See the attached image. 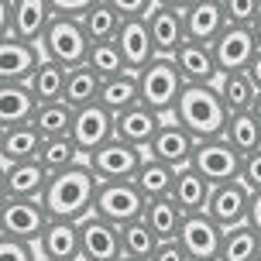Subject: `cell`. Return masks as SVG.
I'll use <instances>...</instances> for the list:
<instances>
[{"label": "cell", "mask_w": 261, "mask_h": 261, "mask_svg": "<svg viewBox=\"0 0 261 261\" xmlns=\"http://www.w3.org/2000/svg\"><path fill=\"white\" fill-rule=\"evenodd\" d=\"M96 189H100L96 172L86 162H79V165H72L65 172H55L45 196H41V203H45L52 220L83 223L93 213V206H96Z\"/></svg>", "instance_id": "1"}, {"label": "cell", "mask_w": 261, "mask_h": 261, "mask_svg": "<svg viewBox=\"0 0 261 261\" xmlns=\"http://www.w3.org/2000/svg\"><path fill=\"white\" fill-rule=\"evenodd\" d=\"M172 117L179 120L196 141H210V138H223L230 110L223 103L217 83H213V86H186Z\"/></svg>", "instance_id": "2"}, {"label": "cell", "mask_w": 261, "mask_h": 261, "mask_svg": "<svg viewBox=\"0 0 261 261\" xmlns=\"http://www.w3.org/2000/svg\"><path fill=\"white\" fill-rule=\"evenodd\" d=\"M138 86H141V103L151 107L162 117H172L175 114V103L186 90V79L179 72V65L172 55H158L138 72Z\"/></svg>", "instance_id": "3"}, {"label": "cell", "mask_w": 261, "mask_h": 261, "mask_svg": "<svg viewBox=\"0 0 261 261\" xmlns=\"http://www.w3.org/2000/svg\"><path fill=\"white\" fill-rule=\"evenodd\" d=\"M38 45L45 52V59H52V62L65 65V69H79V65H86L93 41L79 17H55Z\"/></svg>", "instance_id": "4"}, {"label": "cell", "mask_w": 261, "mask_h": 261, "mask_svg": "<svg viewBox=\"0 0 261 261\" xmlns=\"http://www.w3.org/2000/svg\"><path fill=\"white\" fill-rule=\"evenodd\" d=\"M48 223H52V217H48L41 199H11V196H4V203H0V237L38 244L41 234L48 230Z\"/></svg>", "instance_id": "5"}, {"label": "cell", "mask_w": 261, "mask_h": 261, "mask_svg": "<svg viewBox=\"0 0 261 261\" xmlns=\"http://www.w3.org/2000/svg\"><path fill=\"white\" fill-rule=\"evenodd\" d=\"M144 158H148L144 148H134V144L120 141V138H110L103 148L86 155V165L96 172L100 182H134V175L141 172Z\"/></svg>", "instance_id": "6"}, {"label": "cell", "mask_w": 261, "mask_h": 261, "mask_svg": "<svg viewBox=\"0 0 261 261\" xmlns=\"http://www.w3.org/2000/svg\"><path fill=\"white\" fill-rule=\"evenodd\" d=\"M4 38L41 41L48 24L55 21L52 0H4Z\"/></svg>", "instance_id": "7"}, {"label": "cell", "mask_w": 261, "mask_h": 261, "mask_svg": "<svg viewBox=\"0 0 261 261\" xmlns=\"http://www.w3.org/2000/svg\"><path fill=\"white\" fill-rule=\"evenodd\" d=\"M241 165H244V155H241L227 138H210V141L196 144L193 169L199 172L210 186L237 182V179H241Z\"/></svg>", "instance_id": "8"}, {"label": "cell", "mask_w": 261, "mask_h": 261, "mask_svg": "<svg viewBox=\"0 0 261 261\" xmlns=\"http://www.w3.org/2000/svg\"><path fill=\"white\" fill-rule=\"evenodd\" d=\"M144 206H148V199L134 182H100L93 213H100L103 220L117 223V227H127L144 217Z\"/></svg>", "instance_id": "9"}, {"label": "cell", "mask_w": 261, "mask_h": 261, "mask_svg": "<svg viewBox=\"0 0 261 261\" xmlns=\"http://www.w3.org/2000/svg\"><path fill=\"white\" fill-rule=\"evenodd\" d=\"M196 144L199 141H196L179 120L165 117V124L158 127V134L151 138V144H148V158L165 162V165H172V169H186V165H193Z\"/></svg>", "instance_id": "10"}, {"label": "cell", "mask_w": 261, "mask_h": 261, "mask_svg": "<svg viewBox=\"0 0 261 261\" xmlns=\"http://www.w3.org/2000/svg\"><path fill=\"white\" fill-rule=\"evenodd\" d=\"M223 234H227V230H223L210 213H193V217H186V223H182L179 244L186 248V254L193 261H220Z\"/></svg>", "instance_id": "11"}, {"label": "cell", "mask_w": 261, "mask_h": 261, "mask_svg": "<svg viewBox=\"0 0 261 261\" xmlns=\"http://www.w3.org/2000/svg\"><path fill=\"white\" fill-rule=\"evenodd\" d=\"M79 237H83V261H120V227L103 220L100 213H90L79 223Z\"/></svg>", "instance_id": "12"}, {"label": "cell", "mask_w": 261, "mask_h": 261, "mask_svg": "<svg viewBox=\"0 0 261 261\" xmlns=\"http://www.w3.org/2000/svg\"><path fill=\"white\" fill-rule=\"evenodd\" d=\"M251 189L241 179L237 182H223V186H213V196H210V206L206 213L213 220L220 223L223 230H234L241 223H248V213H251Z\"/></svg>", "instance_id": "13"}, {"label": "cell", "mask_w": 261, "mask_h": 261, "mask_svg": "<svg viewBox=\"0 0 261 261\" xmlns=\"http://www.w3.org/2000/svg\"><path fill=\"white\" fill-rule=\"evenodd\" d=\"M45 52L38 41L4 38L0 41V83H28L41 65Z\"/></svg>", "instance_id": "14"}, {"label": "cell", "mask_w": 261, "mask_h": 261, "mask_svg": "<svg viewBox=\"0 0 261 261\" xmlns=\"http://www.w3.org/2000/svg\"><path fill=\"white\" fill-rule=\"evenodd\" d=\"M52 182V172L41 165L38 158L35 162H14V165H4V175H0V189L11 199H41L45 189Z\"/></svg>", "instance_id": "15"}, {"label": "cell", "mask_w": 261, "mask_h": 261, "mask_svg": "<svg viewBox=\"0 0 261 261\" xmlns=\"http://www.w3.org/2000/svg\"><path fill=\"white\" fill-rule=\"evenodd\" d=\"M213 55H217V65H220V76H227V72H248L251 59L258 55L251 28L230 24L220 38L213 41Z\"/></svg>", "instance_id": "16"}, {"label": "cell", "mask_w": 261, "mask_h": 261, "mask_svg": "<svg viewBox=\"0 0 261 261\" xmlns=\"http://www.w3.org/2000/svg\"><path fill=\"white\" fill-rule=\"evenodd\" d=\"M114 41H117L120 55H124L127 72H141L151 59H158L155 38H151V28H148V17H130V21H124Z\"/></svg>", "instance_id": "17"}, {"label": "cell", "mask_w": 261, "mask_h": 261, "mask_svg": "<svg viewBox=\"0 0 261 261\" xmlns=\"http://www.w3.org/2000/svg\"><path fill=\"white\" fill-rule=\"evenodd\" d=\"M114 138V114L103 103H90L76 110V124H72V141L79 144L83 155H93L96 148H103Z\"/></svg>", "instance_id": "18"}, {"label": "cell", "mask_w": 261, "mask_h": 261, "mask_svg": "<svg viewBox=\"0 0 261 261\" xmlns=\"http://www.w3.org/2000/svg\"><path fill=\"white\" fill-rule=\"evenodd\" d=\"M172 59H175V65H179L186 86H213V83H220V65H217L213 45L186 41Z\"/></svg>", "instance_id": "19"}, {"label": "cell", "mask_w": 261, "mask_h": 261, "mask_svg": "<svg viewBox=\"0 0 261 261\" xmlns=\"http://www.w3.org/2000/svg\"><path fill=\"white\" fill-rule=\"evenodd\" d=\"M227 28H230V21H227V11H223V0H193V4L186 7V31H189V41L213 45Z\"/></svg>", "instance_id": "20"}, {"label": "cell", "mask_w": 261, "mask_h": 261, "mask_svg": "<svg viewBox=\"0 0 261 261\" xmlns=\"http://www.w3.org/2000/svg\"><path fill=\"white\" fill-rule=\"evenodd\" d=\"M148 28H151V38H155L158 55H175L186 41H189V31H186V11H179V7L155 4V11L148 14Z\"/></svg>", "instance_id": "21"}, {"label": "cell", "mask_w": 261, "mask_h": 261, "mask_svg": "<svg viewBox=\"0 0 261 261\" xmlns=\"http://www.w3.org/2000/svg\"><path fill=\"white\" fill-rule=\"evenodd\" d=\"M162 124H165L162 114H155L151 107H144V103H138V107H130V110H124V114L114 117V138L148 151V144H151V138L158 134Z\"/></svg>", "instance_id": "22"}, {"label": "cell", "mask_w": 261, "mask_h": 261, "mask_svg": "<svg viewBox=\"0 0 261 261\" xmlns=\"http://www.w3.org/2000/svg\"><path fill=\"white\" fill-rule=\"evenodd\" d=\"M38 107V96L31 93L28 83H0V130L31 124Z\"/></svg>", "instance_id": "23"}, {"label": "cell", "mask_w": 261, "mask_h": 261, "mask_svg": "<svg viewBox=\"0 0 261 261\" xmlns=\"http://www.w3.org/2000/svg\"><path fill=\"white\" fill-rule=\"evenodd\" d=\"M38 254L45 261H83V237L79 223L72 220H52L48 230L38 241Z\"/></svg>", "instance_id": "24"}, {"label": "cell", "mask_w": 261, "mask_h": 261, "mask_svg": "<svg viewBox=\"0 0 261 261\" xmlns=\"http://www.w3.org/2000/svg\"><path fill=\"white\" fill-rule=\"evenodd\" d=\"M210 196H213V186H210L206 179L193 169V165L179 169L175 186H172V199L179 203V210H182L186 217H193V213H206Z\"/></svg>", "instance_id": "25"}, {"label": "cell", "mask_w": 261, "mask_h": 261, "mask_svg": "<svg viewBox=\"0 0 261 261\" xmlns=\"http://www.w3.org/2000/svg\"><path fill=\"white\" fill-rule=\"evenodd\" d=\"M41 144H45V138H41L31 124L0 130V158H4V165H14V162H35V158L41 155Z\"/></svg>", "instance_id": "26"}, {"label": "cell", "mask_w": 261, "mask_h": 261, "mask_svg": "<svg viewBox=\"0 0 261 261\" xmlns=\"http://www.w3.org/2000/svg\"><path fill=\"white\" fill-rule=\"evenodd\" d=\"M141 220L148 223V227L158 234V241L165 244V241H179L182 223H186V213L179 210V203H175L172 196H162V199H148Z\"/></svg>", "instance_id": "27"}, {"label": "cell", "mask_w": 261, "mask_h": 261, "mask_svg": "<svg viewBox=\"0 0 261 261\" xmlns=\"http://www.w3.org/2000/svg\"><path fill=\"white\" fill-rule=\"evenodd\" d=\"M100 103L117 117L124 110L141 103V86H138V72H120V76H110L103 79L100 86Z\"/></svg>", "instance_id": "28"}, {"label": "cell", "mask_w": 261, "mask_h": 261, "mask_svg": "<svg viewBox=\"0 0 261 261\" xmlns=\"http://www.w3.org/2000/svg\"><path fill=\"white\" fill-rule=\"evenodd\" d=\"M65 79H69L65 65L52 62V59H41L35 76L28 79V86L38 96V103H59V100H65Z\"/></svg>", "instance_id": "29"}, {"label": "cell", "mask_w": 261, "mask_h": 261, "mask_svg": "<svg viewBox=\"0 0 261 261\" xmlns=\"http://www.w3.org/2000/svg\"><path fill=\"white\" fill-rule=\"evenodd\" d=\"M72 124H76V107H69L65 100L59 103H41L31 127L38 130L41 138H72Z\"/></svg>", "instance_id": "30"}, {"label": "cell", "mask_w": 261, "mask_h": 261, "mask_svg": "<svg viewBox=\"0 0 261 261\" xmlns=\"http://www.w3.org/2000/svg\"><path fill=\"white\" fill-rule=\"evenodd\" d=\"M175 175H179V169H172L165 162H155V158H144L141 172L134 175V186L141 189L144 199H162V196H172Z\"/></svg>", "instance_id": "31"}, {"label": "cell", "mask_w": 261, "mask_h": 261, "mask_svg": "<svg viewBox=\"0 0 261 261\" xmlns=\"http://www.w3.org/2000/svg\"><path fill=\"white\" fill-rule=\"evenodd\" d=\"M100 86L103 79L93 72L90 65H79V69H69V79H65V103L83 110L90 103H100Z\"/></svg>", "instance_id": "32"}, {"label": "cell", "mask_w": 261, "mask_h": 261, "mask_svg": "<svg viewBox=\"0 0 261 261\" xmlns=\"http://www.w3.org/2000/svg\"><path fill=\"white\" fill-rule=\"evenodd\" d=\"M158 244H162L158 234L144 220H134L127 227H120V248H124V258H130V261H151Z\"/></svg>", "instance_id": "33"}, {"label": "cell", "mask_w": 261, "mask_h": 261, "mask_svg": "<svg viewBox=\"0 0 261 261\" xmlns=\"http://www.w3.org/2000/svg\"><path fill=\"white\" fill-rule=\"evenodd\" d=\"M217 90H220V96H223V103H227L230 114L251 110V107H254V96H258V90H254V83H251L248 72H227V76H220Z\"/></svg>", "instance_id": "34"}, {"label": "cell", "mask_w": 261, "mask_h": 261, "mask_svg": "<svg viewBox=\"0 0 261 261\" xmlns=\"http://www.w3.org/2000/svg\"><path fill=\"white\" fill-rule=\"evenodd\" d=\"M258 258H261V237L251 230L248 223H241V227L223 234L220 261H258Z\"/></svg>", "instance_id": "35"}, {"label": "cell", "mask_w": 261, "mask_h": 261, "mask_svg": "<svg viewBox=\"0 0 261 261\" xmlns=\"http://www.w3.org/2000/svg\"><path fill=\"white\" fill-rule=\"evenodd\" d=\"M79 21H83V28H86V35H90L93 45H96V41H114L120 24H124V17H120L107 0H100V4H96L93 11H86Z\"/></svg>", "instance_id": "36"}, {"label": "cell", "mask_w": 261, "mask_h": 261, "mask_svg": "<svg viewBox=\"0 0 261 261\" xmlns=\"http://www.w3.org/2000/svg\"><path fill=\"white\" fill-rule=\"evenodd\" d=\"M223 138L234 144L241 155H251V151H258V148H261V124L254 120L251 110H244V114H230Z\"/></svg>", "instance_id": "37"}, {"label": "cell", "mask_w": 261, "mask_h": 261, "mask_svg": "<svg viewBox=\"0 0 261 261\" xmlns=\"http://www.w3.org/2000/svg\"><path fill=\"white\" fill-rule=\"evenodd\" d=\"M38 162L55 175V172H65V169H72V165H79L83 151H79V144L72 138H48V141L41 144Z\"/></svg>", "instance_id": "38"}, {"label": "cell", "mask_w": 261, "mask_h": 261, "mask_svg": "<svg viewBox=\"0 0 261 261\" xmlns=\"http://www.w3.org/2000/svg\"><path fill=\"white\" fill-rule=\"evenodd\" d=\"M86 65H90V69H93L100 79H110V76L127 72V65H124V55H120L117 41H96V45H90Z\"/></svg>", "instance_id": "39"}, {"label": "cell", "mask_w": 261, "mask_h": 261, "mask_svg": "<svg viewBox=\"0 0 261 261\" xmlns=\"http://www.w3.org/2000/svg\"><path fill=\"white\" fill-rule=\"evenodd\" d=\"M223 11H227V21L241 28H251L254 17L261 14V0H223Z\"/></svg>", "instance_id": "40"}, {"label": "cell", "mask_w": 261, "mask_h": 261, "mask_svg": "<svg viewBox=\"0 0 261 261\" xmlns=\"http://www.w3.org/2000/svg\"><path fill=\"white\" fill-rule=\"evenodd\" d=\"M38 244L28 241H14V237H0V261H38Z\"/></svg>", "instance_id": "41"}, {"label": "cell", "mask_w": 261, "mask_h": 261, "mask_svg": "<svg viewBox=\"0 0 261 261\" xmlns=\"http://www.w3.org/2000/svg\"><path fill=\"white\" fill-rule=\"evenodd\" d=\"M241 182L248 186L251 193H261V148L244 155V165H241Z\"/></svg>", "instance_id": "42"}, {"label": "cell", "mask_w": 261, "mask_h": 261, "mask_svg": "<svg viewBox=\"0 0 261 261\" xmlns=\"http://www.w3.org/2000/svg\"><path fill=\"white\" fill-rule=\"evenodd\" d=\"M107 4H110L124 21H130V17H148V14L155 11V0H107Z\"/></svg>", "instance_id": "43"}, {"label": "cell", "mask_w": 261, "mask_h": 261, "mask_svg": "<svg viewBox=\"0 0 261 261\" xmlns=\"http://www.w3.org/2000/svg\"><path fill=\"white\" fill-rule=\"evenodd\" d=\"M100 0H52L55 17H83L86 11H93Z\"/></svg>", "instance_id": "44"}, {"label": "cell", "mask_w": 261, "mask_h": 261, "mask_svg": "<svg viewBox=\"0 0 261 261\" xmlns=\"http://www.w3.org/2000/svg\"><path fill=\"white\" fill-rule=\"evenodd\" d=\"M151 261H193V258L186 254V248L179 244V241H165V244H158V251H155Z\"/></svg>", "instance_id": "45"}, {"label": "cell", "mask_w": 261, "mask_h": 261, "mask_svg": "<svg viewBox=\"0 0 261 261\" xmlns=\"http://www.w3.org/2000/svg\"><path fill=\"white\" fill-rule=\"evenodd\" d=\"M248 227L261 237V193L251 196V213H248Z\"/></svg>", "instance_id": "46"}, {"label": "cell", "mask_w": 261, "mask_h": 261, "mask_svg": "<svg viewBox=\"0 0 261 261\" xmlns=\"http://www.w3.org/2000/svg\"><path fill=\"white\" fill-rule=\"evenodd\" d=\"M248 76H251V83H254V90L261 93V52L251 59V65H248Z\"/></svg>", "instance_id": "47"}, {"label": "cell", "mask_w": 261, "mask_h": 261, "mask_svg": "<svg viewBox=\"0 0 261 261\" xmlns=\"http://www.w3.org/2000/svg\"><path fill=\"white\" fill-rule=\"evenodd\" d=\"M251 35H254V45H258V52H261V14L254 17V24H251Z\"/></svg>", "instance_id": "48"}, {"label": "cell", "mask_w": 261, "mask_h": 261, "mask_svg": "<svg viewBox=\"0 0 261 261\" xmlns=\"http://www.w3.org/2000/svg\"><path fill=\"white\" fill-rule=\"evenodd\" d=\"M155 4H165V7H179V11H186L193 0H155Z\"/></svg>", "instance_id": "49"}, {"label": "cell", "mask_w": 261, "mask_h": 261, "mask_svg": "<svg viewBox=\"0 0 261 261\" xmlns=\"http://www.w3.org/2000/svg\"><path fill=\"white\" fill-rule=\"evenodd\" d=\"M251 114H254V120H258V124H261V93H258V96H254V107H251Z\"/></svg>", "instance_id": "50"}, {"label": "cell", "mask_w": 261, "mask_h": 261, "mask_svg": "<svg viewBox=\"0 0 261 261\" xmlns=\"http://www.w3.org/2000/svg\"><path fill=\"white\" fill-rule=\"evenodd\" d=\"M120 261H130V258H120Z\"/></svg>", "instance_id": "51"}, {"label": "cell", "mask_w": 261, "mask_h": 261, "mask_svg": "<svg viewBox=\"0 0 261 261\" xmlns=\"http://www.w3.org/2000/svg\"><path fill=\"white\" fill-rule=\"evenodd\" d=\"M38 261H45V258H38Z\"/></svg>", "instance_id": "52"}, {"label": "cell", "mask_w": 261, "mask_h": 261, "mask_svg": "<svg viewBox=\"0 0 261 261\" xmlns=\"http://www.w3.org/2000/svg\"><path fill=\"white\" fill-rule=\"evenodd\" d=\"M258 261H261V258H258Z\"/></svg>", "instance_id": "53"}]
</instances>
